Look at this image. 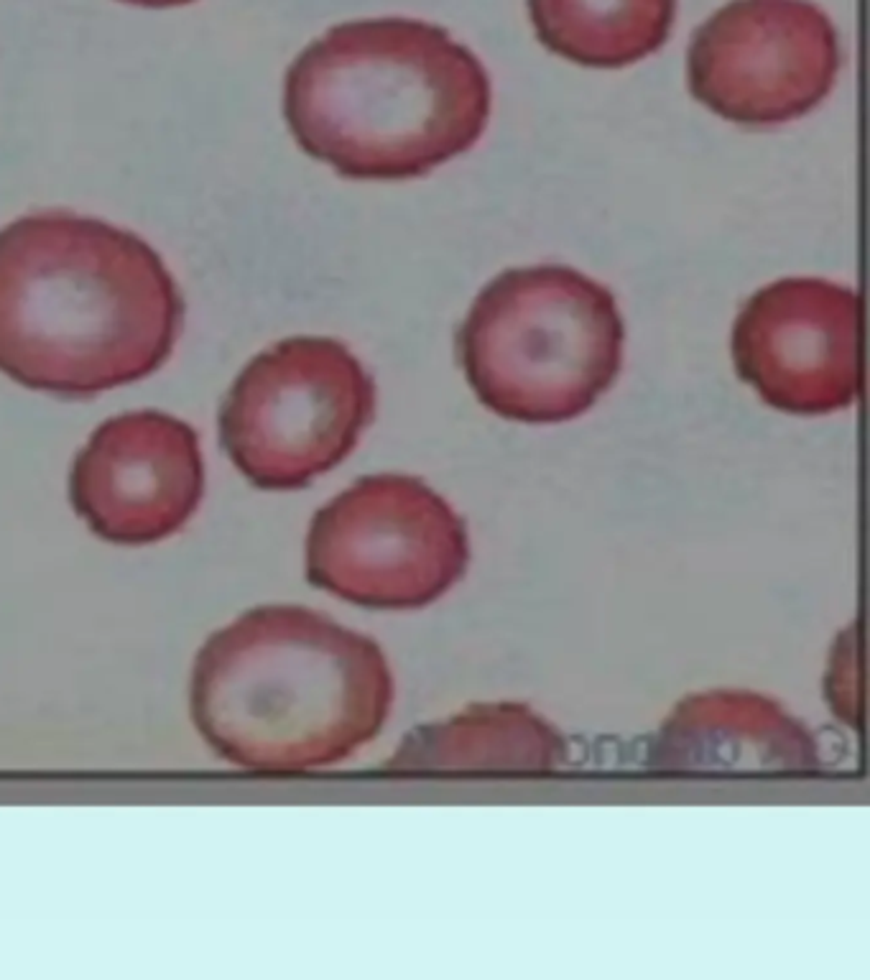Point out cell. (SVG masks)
<instances>
[{
	"mask_svg": "<svg viewBox=\"0 0 870 980\" xmlns=\"http://www.w3.org/2000/svg\"><path fill=\"white\" fill-rule=\"evenodd\" d=\"M184 299L143 237L72 212L0 230V373L31 391L89 398L172 358Z\"/></svg>",
	"mask_w": 870,
	"mask_h": 980,
	"instance_id": "1",
	"label": "cell"
},
{
	"mask_svg": "<svg viewBox=\"0 0 870 980\" xmlns=\"http://www.w3.org/2000/svg\"><path fill=\"white\" fill-rule=\"evenodd\" d=\"M393 692L373 638L304 606H261L199 648L189 710L217 756L297 774L342 764L371 743Z\"/></svg>",
	"mask_w": 870,
	"mask_h": 980,
	"instance_id": "2",
	"label": "cell"
},
{
	"mask_svg": "<svg viewBox=\"0 0 870 980\" xmlns=\"http://www.w3.org/2000/svg\"><path fill=\"white\" fill-rule=\"evenodd\" d=\"M490 79L445 28L373 18L330 28L288 67L284 115L304 153L345 179L398 182L470 151Z\"/></svg>",
	"mask_w": 870,
	"mask_h": 980,
	"instance_id": "3",
	"label": "cell"
},
{
	"mask_svg": "<svg viewBox=\"0 0 870 980\" xmlns=\"http://www.w3.org/2000/svg\"><path fill=\"white\" fill-rule=\"evenodd\" d=\"M625 327L610 289L567 266L500 273L457 330V358L477 401L503 419L560 424L615 384Z\"/></svg>",
	"mask_w": 870,
	"mask_h": 980,
	"instance_id": "4",
	"label": "cell"
},
{
	"mask_svg": "<svg viewBox=\"0 0 870 980\" xmlns=\"http://www.w3.org/2000/svg\"><path fill=\"white\" fill-rule=\"evenodd\" d=\"M375 416V384L332 337H288L240 371L220 445L261 490H299L337 468Z\"/></svg>",
	"mask_w": 870,
	"mask_h": 980,
	"instance_id": "5",
	"label": "cell"
},
{
	"mask_svg": "<svg viewBox=\"0 0 870 980\" xmlns=\"http://www.w3.org/2000/svg\"><path fill=\"white\" fill-rule=\"evenodd\" d=\"M467 564L465 522L414 475L361 478L317 511L307 534V580L362 608H426Z\"/></svg>",
	"mask_w": 870,
	"mask_h": 980,
	"instance_id": "6",
	"label": "cell"
},
{
	"mask_svg": "<svg viewBox=\"0 0 870 980\" xmlns=\"http://www.w3.org/2000/svg\"><path fill=\"white\" fill-rule=\"evenodd\" d=\"M689 90L720 118L781 125L814 111L840 72V41L809 0H733L697 28Z\"/></svg>",
	"mask_w": 870,
	"mask_h": 980,
	"instance_id": "7",
	"label": "cell"
},
{
	"mask_svg": "<svg viewBox=\"0 0 870 980\" xmlns=\"http://www.w3.org/2000/svg\"><path fill=\"white\" fill-rule=\"evenodd\" d=\"M733 363L771 409H850L860 391L858 294L824 279L763 286L735 320Z\"/></svg>",
	"mask_w": 870,
	"mask_h": 980,
	"instance_id": "8",
	"label": "cell"
},
{
	"mask_svg": "<svg viewBox=\"0 0 870 980\" xmlns=\"http://www.w3.org/2000/svg\"><path fill=\"white\" fill-rule=\"evenodd\" d=\"M202 496L197 432L163 411H128L100 424L69 475L77 516L110 544L143 546L176 534Z\"/></svg>",
	"mask_w": 870,
	"mask_h": 980,
	"instance_id": "9",
	"label": "cell"
},
{
	"mask_svg": "<svg viewBox=\"0 0 870 980\" xmlns=\"http://www.w3.org/2000/svg\"><path fill=\"white\" fill-rule=\"evenodd\" d=\"M822 751L814 732L776 700L748 690H709L684 697L648 748L651 769L669 774L814 771Z\"/></svg>",
	"mask_w": 870,
	"mask_h": 980,
	"instance_id": "10",
	"label": "cell"
},
{
	"mask_svg": "<svg viewBox=\"0 0 870 980\" xmlns=\"http://www.w3.org/2000/svg\"><path fill=\"white\" fill-rule=\"evenodd\" d=\"M570 745L523 702H477L411 731L388 769L424 774H544L567 764Z\"/></svg>",
	"mask_w": 870,
	"mask_h": 980,
	"instance_id": "11",
	"label": "cell"
},
{
	"mask_svg": "<svg viewBox=\"0 0 870 980\" xmlns=\"http://www.w3.org/2000/svg\"><path fill=\"white\" fill-rule=\"evenodd\" d=\"M544 47L584 67L618 69L659 51L676 0H529Z\"/></svg>",
	"mask_w": 870,
	"mask_h": 980,
	"instance_id": "12",
	"label": "cell"
},
{
	"mask_svg": "<svg viewBox=\"0 0 870 980\" xmlns=\"http://www.w3.org/2000/svg\"><path fill=\"white\" fill-rule=\"evenodd\" d=\"M824 697L837 718L858 728L860 720V674H858V628L850 626L834 641L833 657L824 677Z\"/></svg>",
	"mask_w": 870,
	"mask_h": 980,
	"instance_id": "13",
	"label": "cell"
},
{
	"mask_svg": "<svg viewBox=\"0 0 870 980\" xmlns=\"http://www.w3.org/2000/svg\"><path fill=\"white\" fill-rule=\"evenodd\" d=\"M123 3L146 5V8H174V5H184V3H192V0H123Z\"/></svg>",
	"mask_w": 870,
	"mask_h": 980,
	"instance_id": "14",
	"label": "cell"
}]
</instances>
